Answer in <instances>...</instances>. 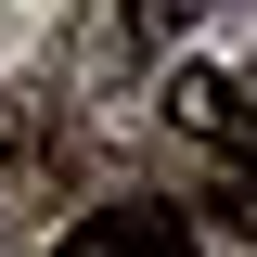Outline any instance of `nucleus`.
<instances>
[{
	"label": "nucleus",
	"mask_w": 257,
	"mask_h": 257,
	"mask_svg": "<svg viewBox=\"0 0 257 257\" xmlns=\"http://www.w3.org/2000/svg\"><path fill=\"white\" fill-rule=\"evenodd\" d=\"M64 257H193V219L155 206V193H116V206H90L64 231Z\"/></svg>",
	"instance_id": "obj_1"
},
{
	"label": "nucleus",
	"mask_w": 257,
	"mask_h": 257,
	"mask_svg": "<svg viewBox=\"0 0 257 257\" xmlns=\"http://www.w3.org/2000/svg\"><path fill=\"white\" fill-rule=\"evenodd\" d=\"M167 116H180L193 142H219V116H231V77H219V64H193L180 90H167Z\"/></svg>",
	"instance_id": "obj_2"
},
{
	"label": "nucleus",
	"mask_w": 257,
	"mask_h": 257,
	"mask_svg": "<svg viewBox=\"0 0 257 257\" xmlns=\"http://www.w3.org/2000/svg\"><path fill=\"white\" fill-rule=\"evenodd\" d=\"M193 13H206V0H128V39H142V52H167Z\"/></svg>",
	"instance_id": "obj_3"
}]
</instances>
